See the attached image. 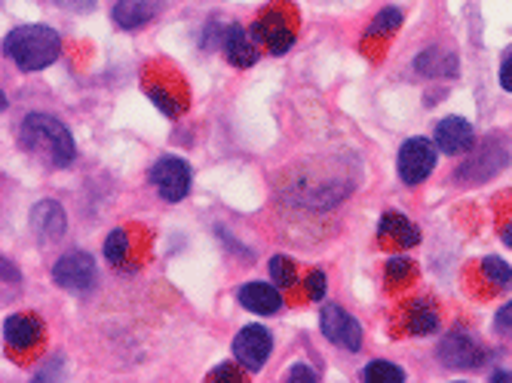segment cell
<instances>
[{
    "label": "cell",
    "mask_w": 512,
    "mask_h": 383,
    "mask_svg": "<svg viewBox=\"0 0 512 383\" xmlns=\"http://www.w3.org/2000/svg\"><path fill=\"white\" fill-rule=\"evenodd\" d=\"M19 145L28 154L40 157L46 166H56V169L71 166L77 157V145L71 132L65 129L62 120L50 114H28L19 126Z\"/></svg>",
    "instance_id": "cell-1"
},
{
    "label": "cell",
    "mask_w": 512,
    "mask_h": 383,
    "mask_svg": "<svg viewBox=\"0 0 512 383\" xmlns=\"http://www.w3.org/2000/svg\"><path fill=\"white\" fill-rule=\"evenodd\" d=\"M4 53L13 59L19 71H43L50 68L59 53H62V40L50 25H22L13 28L4 40Z\"/></svg>",
    "instance_id": "cell-2"
},
{
    "label": "cell",
    "mask_w": 512,
    "mask_h": 383,
    "mask_svg": "<svg viewBox=\"0 0 512 383\" xmlns=\"http://www.w3.org/2000/svg\"><path fill=\"white\" fill-rule=\"evenodd\" d=\"M252 34L258 40H264V46L273 56H286L295 46V40H298V25H295V16L289 13V7L279 4V7H270L252 25Z\"/></svg>",
    "instance_id": "cell-3"
},
{
    "label": "cell",
    "mask_w": 512,
    "mask_h": 383,
    "mask_svg": "<svg viewBox=\"0 0 512 383\" xmlns=\"http://www.w3.org/2000/svg\"><path fill=\"white\" fill-rule=\"evenodd\" d=\"M488 359V350L473 338L467 328H451L442 344H439V362L454 368V371H470V368H479L482 362Z\"/></svg>",
    "instance_id": "cell-4"
},
{
    "label": "cell",
    "mask_w": 512,
    "mask_h": 383,
    "mask_svg": "<svg viewBox=\"0 0 512 383\" xmlns=\"http://www.w3.org/2000/svg\"><path fill=\"white\" fill-rule=\"evenodd\" d=\"M399 178L408 187H417L430 178V172L436 169V145L430 138H408L399 148V160H396Z\"/></svg>",
    "instance_id": "cell-5"
},
{
    "label": "cell",
    "mask_w": 512,
    "mask_h": 383,
    "mask_svg": "<svg viewBox=\"0 0 512 383\" xmlns=\"http://www.w3.org/2000/svg\"><path fill=\"white\" fill-rule=\"evenodd\" d=\"M151 184L166 203H181L191 194V166L181 157H160L151 166Z\"/></svg>",
    "instance_id": "cell-6"
},
{
    "label": "cell",
    "mask_w": 512,
    "mask_h": 383,
    "mask_svg": "<svg viewBox=\"0 0 512 383\" xmlns=\"http://www.w3.org/2000/svg\"><path fill=\"white\" fill-rule=\"evenodd\" d=\"M319 328L325 334V341H332L335 347L347 350V353H359L362 350V328L359 322L341 310L338 304H325L319 313Z\"/></svg>",
    "instance_id": "cell-7"
},
{
    "label": "cell",
    "mask_w": 512,
    "mask_h": 383,
    "mask_svg": "<svg viewBox=\"0 0 512 383\" xmlns=\"http://www.w3.org/2000/svg\"><path fill=\"white\" fill-rule=\"evenodd\" d=\"M53 279H56V285H62L65 292L83 295L96 285V261H92L86 252H68L56 261Z\"/></svg>",
    "instance_id": "cell-8"
},
{
    "label": "cell",
    "mask_w": 512,
    "mask_h": 383,
    "mask_svg": "<svg viewBox=\"0 0 512 383\" xmlns=\"http://www.w3.org/2000/svg\"><path fill=\"white\" fill-rule=\"evenodd\" d=\"M506 163H509L506 148L500 145L497 138H488L485 145H482V151L473 154L467 163H463V166L457 169V181H460V184H482V181L494 178Z\"/></svg>",
    "instance_id": "cell-9"
},
{
    "label": "cell",
    "mask_w": 512,
    "mask_h": 383,
    "mask_svg": "<svg viewBox=\"0 0 512 383\" xmlns=\"http://www.w3.org/2000/svg\"><path fill=\"white\" fill-rule=\"evenodd\" d=\"M512 285V267L503 258H482L470 267V292L479 298H497Z\"/></svg>",
    "instance_id": "cell-10"
},
{
    "label": "cell",
    "mask_w": 512,
    "mask_h": 383,
    "mask_svg": "<svg viewBox=\"0 0 512 383\" xmlns=\"http://www.w3.org/2000/svg\"><path fill=\"white\" fill-rule=\"evenodd\" d=\"M273 350V338L264 325H246L234 338V356L246 371H261Z\"/></svg>",
    "instance_id": "cell-11"
},
{
    "label": "cell",
    "mask_w": 512,
    "mask_h": 383,
    "mask_svg": "<svg viewBox=\"0 0 512 383\" xmlns=\"http://www.w3.org/2000/svg\"><path fill=\"white\" fill-rule=\"evenodd\" d=\"M43 341V322L31 313H13L4 319V344L13 353L34 350Z\"/></svg>",
    "instance_id": "cell-12"
},
{
    "label": "cell",
    "mask_w": 512,
    "mask_h": 383,
    "mask_svg": "<svg viewBox=\"0 0 512 383\" xmlns=\"http://www.w3.org/2000/svg\"><path fill=\"white\" fill-rule=\"evenodd\" d=\"M476 145L473 123L463 117H445L436 126V148L442 154H467Z\"/></svg>",
    "instance_id": "cell-13"
},
{
    "label": "cell",
    "mask_w": 512,
    "mask_h": 383,
    "mask_svg": "<svg viewBox=\"0 0 512 383\" xmlns=\"http://www.w3.org/2000/svg\"><path fill=\"white\" fill-rule=\"evenodd\" d=\"M65 227H68V218L56 200H40L31 209V230L37 233L40 243H56V239L65 236Z\"/></svg>",
    "instance_id": "cell-14"
},
{
    "label": "cell",
    "mask_w": 512,
    "mask_h": 383,
    "mask_svg": "<svg viewBox=\"0 0 512 383\" xmlns=\"http://www.w3.org/2000/svg\"><path fill=\"white\" fill-rule=\"evenodd\" d=\"M378 239L384 246H393V249H414L421 243V230H417L405 215L399 212H387L378 224Z\"/></svg>",
    "instance_id": "cell-15"
},
{
    "label": "cell",
    "mask_w": 512,
    "mask_h": 383,
    "mask_svg": "<svg viewBox=\"0 0 512 383\" xmlns=\"http://www.w3.org/2000/svg\"><path fill=\"white\" fill-rule=\"evenodd\" d=\"M145 92H148V99L166 114V117H181L184 114V108H188V99H184V89H181V80L178 83H172V86H166V80L163 77H151V74H145Z\"/></svg>",
    "instance_id": "cell-16"
},
{
    "label": "cell",
    "mask_w": 512,
    "mask_h": 383,
    "mask_svg": "<svg viewBox=\"0 0 512 383\" xmlns=\"http://www.w3.org/2000/svg\"><path fill=\"white\" fill-rule=\"evenodd\" d=\"M221 46H224V56L234 68H252L258 62V53L252 46V37L243 25H227L221 34Z\"/></svg>",
    "instance_id": "cell-17"
},
{
    "label": "cell",
    "mask_w": 512,
    "mask_h": 383,
    "mask_svg": "<svg viewBox=\"0 0 512 383\" xmlns=\"http://www.w3.org/2000/svg\"><path fill=\"white\" fill-rule=\"evenodd\" d=\"M240 304L258 316H270V313H279L283 310V298L273 289V285H264V282H246L240 289Z\"/></svg>",
    "instance_id": "cell-18"
},
{
    "label": "cell",
    "mask_w": 512,
    "mask_h": 383,
    "mask_svg": "<svg viewBox=\"0 0 512 383\" xmlns=\"http://www.w3.org/2000/svg\"><path fill=\"white\" fill-rule=\"evenodd\" d=\"M405 328L414 338H427L439 328V307L430 298H414L405 310Z\"/></svg>",
    "instance_id": "cell-19"
},
{
    "label": "cell",
    "mask_w": 512,
    "mask_h": 383,
    "mask_svg": "<svg viewBox=\"0 0 512 383\" xmlns=\"http://www.w3.org/2000/svg\"><path fill=\"white\" fill-rule=\"evenodd\" d=\"M414 71L424 77H457L460 65L457 56L451 50H442V46H430L421 56L414 59Z\"/></svg>",
    "instance_id": "cell-20"
},
{
    "label": "cell",
    "mask_w": 512,
    "mask_h": 383,
    "mask_svg": "<svg viewBox=\"0 0 512 383\" xmlns=\"http://www.w3.org/2000/svg\"><path fill=\"white\" fill-rule=\"evenodd\" d=\"M111 16H114L117 28L135 31V28L148 25L157 16V4H151V0H117Z\"/></svg>",
    "instance_id": "cell-21"
},
{
    "label": "cell",
    "mask_w": 512,
    "mask_h": 383,
    "mask_svg": "<svg viewBox=\"0 0 512 383\" xmlns=\"http://www.w3.org/2000/svg\"><path fill=\"white\" fill-rule=\"evenodd\" d=\"M129 255H132V230H126V227L111 230L105 239V258L114 267H129Z\"/></svg>",
    "instance_id": "cell-22"
},
{
    "label": "cell",
    "mask_w": 512,
    "mask_h": 383,
    "mask_svg": "<svg viewBox=\"0 0 512 383\" xmlns=\"http://www.w3.org/2000/svg\"><path fill=\"white\" fill-rule=\"evenodd\" d=\"M399 25H402V10L399 7H384L375 19H371V25L365 28V37L368 40L371 37H390V34L399 31Z\"/></svg>",
    "instance_id": "cell-23"
},
{
    "label": "cell",
    "mask_w": 512,
    "mask_h": 383,
    "mask_svg": "<svg viewBox=\"0 0 512 383\" xmlns=\"http://www.w3.org/2000/svg\"><path fill=\"white\" fill-rule=\"evenodd\" d=\"M362 380L365 383H402L405 371L393 362H368L362 368Z\"/></svg>",
    "instance_id": "cell-24"
},
{
    "label": "cell",
    "mask_w": 512,
    "mask_h": 383,
    "mask_svg": "<svg viewBox=\"0 0 512 383\" xmlns=\"http://www.w3.org/2000/svg\"><path fill=\"white\" fill-rule=\"evenodd\" d=\"M417 276V264L405 255H396L387 261V282L390 285H408Z\"/></svg>",
    "instance_id": "cell-25"
},
{
    "label": "cell",
    "mask_w": 512,
    "mask_h": 383,
    "mask_svg": "<svg viewBox=\"0 0 512 383\" xmlns=\"http://www.w3.org/2000/svg\"><path fill=\"white\" fill-rule=\"evenodd\" d=\"M270 276H273V282L279 285V289H289V285H295V264L289 261V258H283V255H276V258H270Z\"/></svg>",
    "instance_id": "cell-26"
},
{
    "label": "cell",
    "mask_w": 512,
    "mask_h": 383,
    "mask_svg": "<svg viewBox=\"0 0 512 383\" xmlns=\"http://www.w3.org/2000/svg\"><path fill=\"white\" fill-rule=\"evenodd\" d=\"M325 289H329V279H325L322 270H313V273L307 276V295H310V301L322 304V301H325Z\"/></svg>",
    "instance_id": "cell-27"
},
{
    "label": "cell",
    "mask_w": 512,
    "mask_h": 383,
    "mask_svg": "<svg viewBox=\"0 0 512 383\" xmlns=\"http://www.w3.org/2000/svg\"><path fill=\"white\" fill-rule=\"evenodd\" d=\"M494 331L503 334V338H512V301H509L506 307L497 310V316H494Z\"/></svg>",
    "instance_id": "cell-28"
},
{
    "label": "cell",
    "mask_w": 512,
    "mask_h": 383,
    "mask_svg": "<svg viewBox=\"0 0 512 383\" xmlns=\"http://www.w3.org/2000/svg\"><path fill=\"white\" fill-rule=\"evenodd\" d=\"M62 10H71V13H89L96 7V0H56Z\"/></svg>",
    "instance_id": "cell-29"
},
{
    "label": "cell",
    "mask_w": 512,
    "mask_h": 383,
    "mask_svg": "<svg viewBox=\"0 0 512 383\" xmlns=\"http://www.w3.org/2000/svg\"><path fill=\"white\" fill-rule=\"evenodd\" d=\"M209 380L215 383V380H243V377H240V371L234 365H218V368H212Z\"/></svg>",
    "instance_id": "cell-30"
},
{
    "label": "cell",
    "mask_w": 512,
    "mask_h": 383,
    "mask_svg": "<svg viewBox=\"0 0 512 383\" xmlns=\"http://www.w3.org/2000/svg\"><path fill=\"white\" fill-rule=\"evenodd\" d=\"M500 86L506 92H512V50L503 56V65H500Z\"/></svg>",
    "instance_id": "cell-31"
},
{
    "label": "cell",
    "mask_w": 512,
    "mask_h": 383,
    "mask_svg": "<svg viewBox=\"0 0 512 383\" xmlns=\"http://www.w3.org/2000/svg\"><path fill=\"white\" fill-rule=\"evenodd\" d=\"M286 380H307V383H316L319 377H316V371H313V368H307V365H295V368L286 374Z\"/></svg>",
    "instance_id": "cell-32"
},
{
    "label": "cell",
    "mask_w": 512,
    "mask_h": 383,
    "mask_svg": "<svg viewBox=\"0 0 512 383\" xmlns=\"http://www.w3.org/2000/svg\"><path fill=\"white\" fill-rule=\"evenodd\" d=\"M497 230H500V239H503V243H506V246L512 249V212L500 218V224H497Z\"/></svg>",
    "instance_id": "cell-33"
},
{
    "label": "cell",
    "mask_w": 512,
    "mask_h": 383,
    "mask_svg": "<svg viewBox=\"0 0 512 383\" xmlns=\"http://www.w3.org/2000/svg\"><path fill=\"white\" fill-rule=\"evenodd\" d=\"M4 279H19V276H16V270H13V264H10L7 258H4Z\"/></svg>",
    "instance_id": "cell-34"
}]
</instances>
